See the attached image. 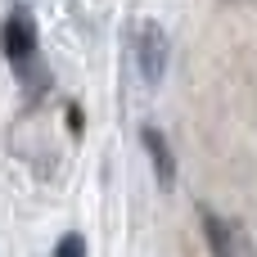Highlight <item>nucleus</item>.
Returning <instances> with one entry per match:
<instances>
[{
    "label": "nucleus",
    "instance_id": "obj_1",
    "mask_svg": "<svg viewBox=\"0 0 257 257\" xmlns=\"http://www.w3.org/2000/svg\"><path fill=\"white\" fill-rule=\"evenodd\" d=\"M0 50L14 68V77L27 86V90H41L45 86V72H41V36H36V18L27 9H9L5 27H0Z\"/></svg>",
    "mask_w": 257,
    "mask_h": 257
},
{
    "label": "nucleus",
    "instance_id": "obj_5",
    "mask_svg": "<svg viewBox=\"0 0 257 257\" xmlns=\"http://www.w3.org/2000/svg\"><path fill=\"white\" fill-rule=\"evenodd\" d=\"M54 257H86V239L81 235H63L54 244Z\"/></svg>",
    "mask_w": 257,
    "mask_h": 257
},
{
    "label": "nucleus",
    "instance_id": "obj_3",
    "mask_svg": "<svg viewBox=\"0 0 257 257\" xmlns=\"http://www.w3.org/2000/svg\"><path fill=\"white\" fill-rule=\"evenodd\" d=\"M136 63H140V77L149 86H158L163 72H167V36H163V27L154 18H145L136 27Z\"/></svg>",
    "mask_w": 257,
    "mask_h": 257
},
{
    "label": "nucleus",
    "instance_id": "obj_4",
    "mask_svg": "<svg viewBox=\"0 0 257 257\" xmlns=\"http://www.w3.org/2000/svg\"><path fill=\"white\" fill-rule=\"evenodd\" d=\"M140 145H145V154H149V163H154L158 185H163V190H172V185H176V154H172L167 136H163L158 126H140Z\"/></svg>",
    "mask_w": 257,
    "mask_h": 257
},
{
    "label": "nucleus",
    "instance_id": "obj_2",
    "mask_svg": "<svg viewBox=\"0 0 257 257\" xmlns=\"http://www.w3.org/2000/svg\"><path fill=\"white\" fill-rule=\"evenodd\" d=\"M199 221H203V239H208V253L212 257H253V239H248V230L235 217L199 208Z\"/></svg>",
    "mask_w": 257,
    "mask_h": 257
}]
</instances>
